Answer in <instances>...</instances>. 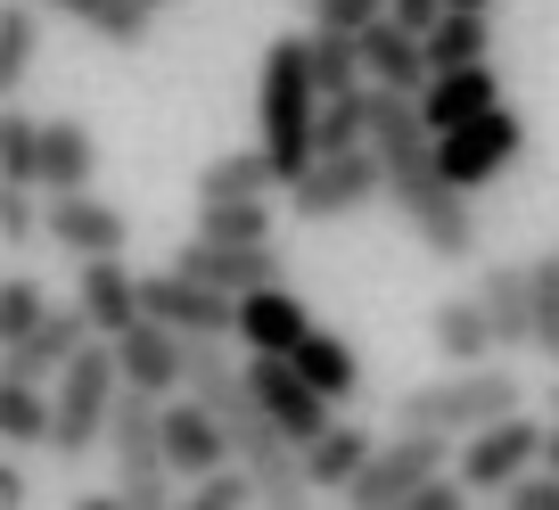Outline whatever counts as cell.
Returning a JSON list of instances; mask_svg holds the SVG:
<instances>
[{"label":"cell","instance_id":"obj_28","mask_svg":"<svg viewBox=\"0 0 559 510\" xmlns=\"http://www.w3.org/2000/svg\"><path fill=\"white\" fill-rule=\"evenodd\" d=\"M206 239H272V190L263 198H198V223Z\"/></svg>","mask_w":559,"mask_h":510},{"label":"cell","instance_id":"obj_30","mask_svg":"<svg viewBox=\"0 0 559 510\" xmlns=\"http://www.w3.org/2000/svg\"><path fill=\"white\" fill-rule=\"evenodd\" d=\"M313 74H321V99H330V91H362V83H370V67H362V34L313 25Z\"/></svg>","mask_w":559,"mask_h":510},{"label":"cell","instance_id":"obj_1","mask_svg":"<svg viewBox=\"0 0 559 510\" xmlns=\"http://www.w3.org/2000/svg\"><path fill=\"white\" fill-rule=\"evenodd\" d=\"M370 149H379V165H386V198H395L403 230H412L437 264H477L469 190L444 174V149H437V123L419 107V91L370 83Z\"/></svg>","mask_w":559,"mask_h":510},{"label":"cell","instance_id":"obj_39","mask_svg":"<svg viewBox=\"0 0 559 510\" xmlns=\"http://www.w3.org/2000/svg\"><path fill=\"white\" fill-rule=\"evenodd\" d=\"M453 9H493V0H453Z\"/></svg>","mask_w":559,"mask_h":510},{"label":"cell","instance_id":"obj_40","mask_svg":"<svg viewBox=\"0 0 559 510\" xmlns=\"http://www.w3.org/2000/svg\"><path fill=\"white\" fill-rule=\"evenodd\" d=\"M305 9H313V0H305Z\"/></svg>","mask_w":559,"mask_h":510},{"label":"cell","instance_id":"obj_9","mask_svg":"<svg viewBox=\"0 0 559 510\" xmlns=\"http://www.w3.org/2000/svg\"><path fill=\"white\" fill-rule=\"evenodd\" d=\"M437 149H444V174H453L461 190H486L493 174H510V165L526 157V123L510 116V107H486V116L437 132Z\"/></svg>","mask_w":559,"mask_h":510},{"label":"cell","instance_id":"obj_14","mask_svg":"<svg viewBox=\"0 0 559 510\" xmlns=\"http://www.w3.org/2000/svg\"><path fill=\"white\" fill-rule=\"evenodd\" d=\"M50 239L67 247L74 264L83 256H123L132 247V214L107 206L99 190H50Z\"/></svg>","mask_w":559,"mask_h":510},{"label":"cell","instance_id":"obj_16","mask_svg":"<svg viewBox=\"0 0 559 510\" xmlns=\"http://www.w3.org/2000/svg\"><path fill=\"white\" fill-rule=\"evenodd\" d=\"M362 67H370V83L428 91V74H437V58H428V25H412V17L386 9L379 25H362Z\"/></svg>","mask_w":559,"mask_h":510},{"label":"cell","instance_id":"obj_6","mask_svg":"<svg viewBox=\"0 0 559 510\" xmlns=\"http://www.w3.org/2000/svg\"><path fill=\"white\" fill-rule=\"evenodd\" d=\"M453 461H461V437H444V428H395V437H379V453L362 461V477L346 486V502H362V510L412 502V494L437 470H453Z\"/></svg>","mask_w":559,"mask_h":510},{"label":"cell","instance_id":"obj_12","mask_svg":"<svg viewBox=\"0 0 559 510\" xmlns=\"http://www.w3.org/2000/svg\"><path fill=\"white\" fill-rule=\"evenodd\" d=\"M91 337H99V330H91V313H83L74 297L50 305V313H41L25 337H9V379H41V388H58V370H67Z\"/></svg>","mask_w":559,"mask_h":510},{"label":"cell","instance_id":"obj_17","mask_svg":"<svg viewBox=\"0 0 559 510\" xmlns=\"http://www.w3.org/2000/svg\"><path fill=\"white\" fill-rule=\"evenodd\" d=\"M305 330H313V313H305V297L288 281H263L239 297V346L247 354H297Z\"/></svg>","mask_w":559,"mask_h":510},{"label":"cell","instance_id":"obj_3","mask_svg":"<svg viewBox=\"0 0 559 510\" xmlns=\"http://www.w3.org/2000/svg\"><path fill=\"white\" fill-rule=\"evenodd\" d=\"M510 412H526V379L510 363H453L444 379L395 395V428H444V437H469Z\"/></svg>","mask_w":559,"mask_h":510},{"label":"cell","instance_id":"obj_29","mask_svg":"<svg viewBox=\"0 0 559 510\" xmlns=\"http://www.w3.org/2000/svg\"><path fill=\"white\" fill-rule=\"evenodd\" d=\"M486 50H493L486 9H444V17L428 25V58H437V67H469V58H486Z\"/></svg>","mask_w":559,"mask_h":510},{"label":"cell","instance_id":"obj_31","mask_svg":"<svg viewBox=\"0 0 559 510\" xmlns=\"http://www.w3.org/2000/svg\"><path fill=\"white\" fill-rule=\"evenodd\" d=\"M190 510H239V502H263V486H255V470L247 461H223V470H206V477H190V494H181Z\"/></svg>","mask_w":559,"mask_h":510},{"label":"cell","instance_id":"obj_27","mask_svg":"<svg viewBox=\"0 0 559 510\" xmlns=\"http://www.w3.org/2000/svg\"><path fill=\"white\" fill-rule=\"evenodd\" d=\"M0 181H34L41 190V116L0 99Z\"/></svg>","mask_w":559,"mask_h":510},{"label":"cell","instance_id":"obj_35","mask_svg":"<svg viewBox=\"0 0 559 510\" xmlns=\"http://www.w3.org/2000/svg\"><path fill=\"white\" fill-rule=\"evenodd\" d=\"M453 0H395V17H412V25H437Z\"/></svg>","mask_w":559,"mask_h":510},{"label":"cell","instance_id":"obj_20","mask_svg":"<svg viewBox=\"0 0 559 510\" xmlns=\"http://www.w3.org/2000/svg\"><path fill=\"white\" fill-rule=\"evenodd\" d=\"M428 346H437V363H493V354H502V337H493L477 288H469V297L453 288V297L428 305Z\"/></svg>","mask_w":559,"mask_h":510},{"label":"cell","instance_id":"obj_4","mask_svg":"<svg viewBox=\"0 0 559 510\" xmlns=\"http://www.w3.org/2000/svg\"><path fill=\"white\" fill-rule=\"evenodd\" d=\"M107 453H116V494L132 510H157V502H181L174 494V453H165V395L148 388H123L116 395V420H107Z\"/></svg>","mask_w":559,"mask_h":510},{"label":"cell","instance_id":"obj_25","mask_svg":"<svg viewBox=\"0 0 559 510\" xmlns=\"http://www.w3.org/2000/svg\"><path fill=\"white\" fill-rule=\"evenodd\" d=\"M41 0H0V99H17L34 83V58H41Z\"/></svg>","mask_w":559,"mask_h":510},{"label":"cell","instance_id":"obj_7","mask_svg":"<svg viewBox=\"0 0 559 510\" xmlns=\"http://www.w3.org/2000/svg\"><path fill=\"white\" fill-rule=\"evenodd\" d=\"M386 198V165H379V149H337V157H313L297 181H288V214L297 223H346V214H362V206H379Z\"/></svg>","mask_w":559,"mask_h":510},{"label":"cell","instance_id":"obj_5","mask_svg":"<svg viewBox=\"0 0 559 510\" xmlns=\"http://www.w3.org/2000/svg\"><path fill=\"white\" fill-rule=\"evenodd\" d=\"M58 428H50V453L58 461H83L107 444V420H116V395H123V363H116V337H91L67 370H58Z\"/></svg>","mask_w":559,"mask_h":510},{"label":"cell","instance_id":"obj_41","mask_svg":"<svg viewBox=\"0 0 559 510\" xmlns=\"http://www.w3.org/2000/svg\"><path fill=\"white\" fill-rule=\"evenodd\" d=\"M157 9H165V0H157Z\"/></svg>","mask_w":559,"mask_h":510},{"label":"cell","instance_id":"obj_2","mask_svg":"<svg viewBox=\"0 0 559 510\" xmlns=\"http://www.w3.org/2000/svg\"><path fill=\"white\" fill-rule=\"evenodd\" d=\"M255 141L272 149L280 181H297L321 157V74H313V34H280L255 74Z\"/></svg>","mask_w":559,"mask_h":510},{"label":"cell","instance_id":"obj_33","mask_svg":"<svg viewBox=\"0 0 559 510\" xmlns=\"http://www.w3.org/2000/svg\"><path fill=\"white\" fill-rule=\"evenodd\" d=\"M41 313H50V288H41L34 272H9V281H0V346H9V337H25Z\"/></svg>","mask_w":559,"mask_h":510},{"label":"cell","instance_id":"obj_8","mask_svg":"<svg viewBox=\"0 0 559 510\" xmlns=\"http://www.w3.org/2000/svg\"><path fill=\"white\" fill-rule=\"evenodd\" d=\"M543 444H551V428L526 420V412L486 420V428H469V437H461V477H469L477 494H510V486L543 461Z\"/></svg>","mask_w":559,"mask_h":510},{"label":"cell","instance_id":"obj_21","mask_svg":"<svg viewBox=\"0 0 559 510\" xmlns=\"http://www.w3.org/2000/svg\"><path fill=\"white\" fill-rule=\"evenodd\" d=\"M99 174V132L83 116H41V190H91Z\"/></svg>","mask_w":559,"mask_h":510},{"label":"cell","instance_id":"obj_24","mask_svg":"<svg viewBox=\"0 0 559 510\" xmlns=\"http://www.w3.org/2000/svg\"><path fill=\"white\" fill-rule=\"evenodd\" d=\"M297 370H305V379H313L321 395H330L337 412H346L354 395H362V354H354V337L321 330V321H313V330H305V346H297Z\"/></svg>","mask_w":559,"mask_h":510},{"label":"cell","instance_id":"obj_18","mask_svg":"<svg viewBox=\"0 0 559 510\" xmlns=\"http://www.w3.org/2000/svg\"><path fill=\"white\" fill-rule=\"evenodd\" d=\"M419 107H428V123H437V132H453V123H469V116H486V107H502V74H493V58L437 67V74H428V91H419Z\"/></svg>","mask_w":559,"mask_h":510},{"label":"cell","instance_id":"obj_22","mask_svg":"<svg viewBox=\"0 0 559 510\" xmlns=\"http://www.w3.org/2000/svg\"><path fill=\"white\" fill-rule=\"evenodd\" d=\"M370 453H379V437L362 420H330L321 437H305V477H313V494H346Z\"/></svg>","mask_w":559,"mask_h":510},{"label":"cell","instance_id":"obj_11","mask_svg":"<svg viewBox=\"0 0 559 510\" xmlns=\"http://www.w3.org/2000/svg\"><path fill=\"white\" fill-rule=\"evenodd\" d=\"M116 363H123V388H148V395H181L190 388V337L174 321L140 313L132 330L116 337Z\"/></svg>","mask_w":559,"mask_h":510},{"label":"cell","instance_id":"obj_38","mask_svg":"<svg viewBox=\"0 0 559 510\" xmlns=\"http://www.w3.org/2000/svg\"><path fill=\"white\" fill-rule=\"evenodd\" d=\"M543 412H551V420H559V379H551V395H543Z\"/></svg>","mask_w":559,"mask_h":510},{"label":"cell","instance_id":"obj_23","mask_svg":"<svg viewBox=\"0 0 559 510\" xmlns=\"http://www.w3.org/2000/svg\"><path fill=\"white\" fill-rule=\"evenodd\" d=\"M41 9L83 25V34H99V41H116V50H140L148 25H157V0H41Z\"/></svg>","mask_w":559,"mask_h":510},{"label":"cell","instance_id":"obj_13","mask_svg":"<svg viewBox=\"0 0 559 510\" xmlns=\"http://www.w3.org/2000/svg\"><path fill=\"white\" fill-rule=\"evenodd\" d=\"M247 379H255V395L272 404V420L288 428L297 444H305V437H321V428L337 420V404L297 370V354H255V363H247Z\"/></svg>","mask_w":559,"mask_h":510},{"label":"cell","instance_id":"obj_37","mask_svg":"<svg viewBox=\"0 0 559 510\" xmlns=\"http://www.w3.org/2000/svg\"><path fill=\"white\" fill-rule=\"evenodd\" d=\"M543 461H551V470H559V420H551V444H543Z\"/></svg>","mask_w":559,"mask_h":510},{"label":"cell","instance_id":"obj_26","mask_svg":"<svg viewBox=\"0 0 559 510\" xmlns=\"http://www.w3.org/2000/svg\"><path fill=\"white\" fill-rule=\"evenodd\" d=\"M263 190H288L263 141L255 149H230V157H214V165H198V198H263Z\"/></svg>","mask_w":559,"mask_h":510},{"label":"cell","instance_id":"obj_34","mask_svg":"<svg viewBox=\"0 0 559 510\" xmlns=\"http://www.w3.org/2000/svg\"><path fill=\"white\" fill-rule=\"evenodd\" d=\"M395 0H313V25H337V34H362V25H379Z\"/></svg>","mask_w":559,"mask_h":510},{"label":"cell","instance_id":"obj_10","mask_svg":"<svg viewBox=\"0 0 559 510\" xmlns=\"http://www.w3.org/2000/svg\"><path fill=\"white\" fill-rule=\"evenodd\" d=\"M174 264L198 272V281H214V288H230V297H247V288H263V281H288L272 239H206V230H190V239L174 247Z\"/></svg>","mask_w":559,"mask_h":510},{"label":"cell","instance_id":"obj_19","mask_svg":"<svg viewBox=\"0 0 559 510\" xmlns=\"http://www.w3.org/2000/svg\"><path fill=\"white\" fill-rule=\"evenodd\" d=\"M477 305H486L502 354L535 346V281H526V264H477Z\"/></svg>","mask_w":559,"mask_h":510},{"label":"cell","instance_id":"obj_36","mask_svg":"<svg viewBox=\"0 0 559 510\" xmlns=\"http://www.w3.org/2000/svg\"><path fill=\"white\" fill-rule=\"evenodd\" d=\"M25 502V470H17V461H0V510H17Z\"/></svg>","mask_w":559,"mask_h":510},{"label":"cell","instance_id":"obj_32","mask_svg":"<svg viewBox=\"0 0 559 510\" xmlns=\"http://www.w3.org/2000/svg\"><path fill=\"white\" fill-rule=\"evenodd\" d=\"M526 281H535V354L559 363V247L551 256H526Z\"/></svg>","mask_w":559,"mask_h":510},{"label":"cell","instance_id":"obj_15","mask_svg":"<svg viewBox=\"0 0 559 510\" xmlns=\"http://www.w3.org/2000/svg\"><path fill=\"white\" fill-rule=\"evenodd\" d=\"M74 305L91 313L99 337H123L148 313V305H140V272L123 264V256H83V264H74Z\"/></svg>","mask_w":559,"mask_h":510}]
</instances>
